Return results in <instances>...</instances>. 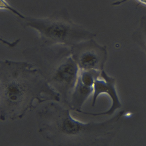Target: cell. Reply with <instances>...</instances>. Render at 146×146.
Returning <instances> with one entry per match:
<instances>
[{
	"label": "cell",
	"instance_id": "obj_1",
	"mask_svg": "<svg viewBox=\"0 0 146 146\" xmlns=\"http://www.w3.org/2000/svg\"><path fill=\"white\" fill-rule=\"evenodd\" d=\"M131 115V114L130 112H127L125 114V116L127 117H129Z\"/></svg>",
	"mask_w": 146,
	"mask_h": 146
}]
</instances>
